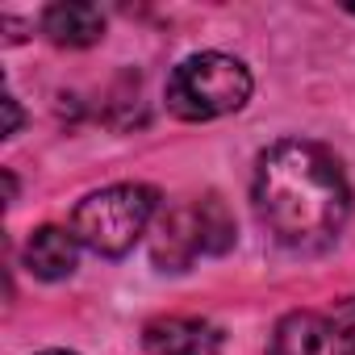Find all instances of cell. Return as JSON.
<instances>
[{
	"label": "cell",
	"instance_id": "1",
	"mask_svg": "<svg viewBox=\"0 0 355 355\" xmlns=\"http://www.w3.org/2000/svg\"><path fill=\"white\" fill-rule=\"evenodd\" d=\"M251 193L263 226L293 251L330 247L351 214V189L338 159L301 138H284L259 155Z\"/></svg>",
	"mask_w": 355,
	"mask_h": 355
},
{
	"label": "cell",
	"instance_id": "2",
	"mask_svg": "<svg viewBox=\"0 0 355 355\" xmlns=\"http://www.w3.org/2000/svg\"><path fill=\"white\" fill-rule=\"evenodd\" d=\"M247 96H251V71L239 59L218 55V51L184 59L180 67L167 76V88H163L167 109L175 117H184V121L226 117V113L243 109Z\"/></svg>",
	"mask_w": 355,
	"mask_h": 355
},
{
	"label": "cell",
	"instance_id": "3",
	"mask_svg": "<svg viewBox=\"0 0 355 355\" xmlns=\"http://www.w3.org/2000/svg\"><path fill=\"white\" fill-rule=\"evenodd\" d=\"M155 205H159V197L146 184H113V189H101V193H92V197H84L76 205L71 234L88 251H96L105 259H117V255H125L142 239V230L155 218Z\"/></svg>",
	"mask_w": 355,
	"mask_h": 355
},
{
	"label": "cell",
	"instance_id": "4",
	"mask_svg": "<svg viewBox=\"0 0 355 355\" xmlns=\"http://www.w3.org/2000/svg\"><path fill=\"white\" fill-rule=\"evenodd\" d=\"M268 355H355V326L338 313L297 309L276 322Z\"/></svg>",
	"mask_w": 355,
	"mask_h": 355
},
{
	"label": "cell",
	"instance_id": "5",
	"mask_svg": "<svg viewBox=\"0 0 355 355\" xmlns=\"http://www.w3.org/2000/svg\"><path fill=\"white\" fill-rule=\"evenodd\" d=\"M226 334L205 318H159L142 330L150 355H218Z\"/></svg>",
	"mask_w": 355,
	"mask_h": 355
},
{
	"label": "cell",
	"instance_id": "6",
	"mask_svg": "<svg viewBox=\"0 0 355 355\" xmlns=\"http://www.w3.org/2000/svg\"><path fill=\"white\" fill-rule=\"evenodd\" d=\"M155 263L167 268V272H184L201 251V230H197V205H180L159 218V230H155Z\"/></svg>",
	"mask_w": 355,
	"mask_h": 355
},
{
	"label": "cell",
	"instance_id": "7",
	"mask_svg": "<svg viewBox=\"0 0 355 355\" xmlns=\"http://www.w3.org/2000/svg\"><path fill=\"white\" fill-rule=\"evenodd\" d=\"M42 34L55 46L80 51L105 38V13L96 5H80V0H63V5H51L42 13Z\"/></svg>",
	"mask_w": 355,
	"mask_h": 355
},
{
	"label": "cell",
	"instance_id": "8",
	"mask_svg": "<svg viewBox=\"0 0 355 355\" xmlns=\"http://www.w3.org/2000/svg\"><path fill=\"white\" fill-rule=\"evenodd\" d=\"M26 268L38 280H63L76 272V234L63 226H42L26 243Z\"/></svg>",
	"mask_w": 355,
	"mask_h": 355
},
{
	"label": "cell",
	"instance_id": "9",
	"mask_svg": "<svg viewBox=\"0 0 355 355\" xmlns=\"http://www.w3.org/2000/svg\"><path fill=\"white\" fill-rule=\"evenodd\" d=\"M193 205H197L201 251H205V255H222V251H230V247H234V218H230L226 201L209 193V197H201V201H193Z\"/></svg>",
	"mask_w": 355,
	"mask_h": 355
},
{
	"label": "cell",
	"instance_id": "10",
	"mask_svg": "<svg viewBox=\"0 0 355 355\" xmlns=\"http://www.w3.org/2000/svg\"><path fill=\"white\" fill-rule=\"evenodd\" d=\"M0 105H5V117H9V121H5V134L13 138V134L21 130V109H17V101H13V96H5Z\"/></svg>",
	"mask_w": 355,
	"mask_h": 355
},
{
	"label": "cell",
	"instance_id": "11",
	"mask_svg": "<svg viewBox=\"0 0 355 355\" xmlns=\"http://www.w3.org/2000/svg\"><path fill=\"white\" fill-rule=\"evenodd\" d=\"M42 355H76V351H42Z\"/></svg>",
	"mask_w": 355,
	"mask_h": 355
}]
</instances>
